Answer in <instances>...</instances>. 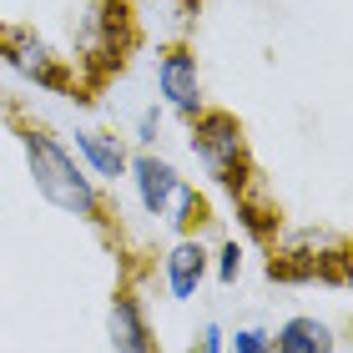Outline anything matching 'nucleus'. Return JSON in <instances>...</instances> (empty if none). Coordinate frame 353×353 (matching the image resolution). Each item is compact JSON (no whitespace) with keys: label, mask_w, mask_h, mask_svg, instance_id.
Returning a JSON list of instances; mask_svg holds the SVG:
<instances>
[{"label":"nucleus","mask_w":353,"mask_h":353,"mask_svg":"<svg viewBox=\"0 0 353 353\" xmlns=\"http://www.w3.org/2000/svg\"><path fill=\"white\" fill-rule=\"evenodd\" d=\"M21 147H26L30 182H36V192L46 202L61 207V212H71V217L101 222V192H96V176H86V167L76 162L46 126H26Z\"/></svg>","instance_id":"obj_1"},{"label":"nucleus","mask_w":353,"mask_h":353,"mask_svg":"<svg viewBox=\"0 0 353 353\" xmlns=\"http://www.w3.org/2000/svg\"><path fill=\"white\" fill-rule=\"evenodd\" d=\"M272 339V353H333V328L323 318H288Z\"/></svg>","instance_id":"obj_9"},{"label":"nucleus","mask_w":353,"mask_h":353,"mask_svg":"<svg viewBox=\"0 0 353 353\" xmlns=\"http://www.w3.org/2000/svg\"><path fill=\"white\" fill-rule=\"evenodd\" d=\"M126 176H132V187H137V202L147 207L152 217H162L167 212V202H172V192H176V167L167 162V157H157V152H137L132 162H126Z\"/></svg>","instance_id":"obj_5"},{"label":"nucleus","mask_w":353,"mask_h":353,"mask_svg":"<svg viewBox=\"0 0 353 353\" xmlns=\"http://www.w3.org/2000/svg\"><path fill=\"white\" fill-rule=\"evenodd\" d=\"M157 91H162V101L176 111L182 121L202 117V76H197V56L182 51V46H172V51H162V61H157Z\"/></svg>","instance_id":"obj_3"},{"label":"nucleus","mask_w":353,"mask_h":353,"mask_svg":"<svg viewBox=\"0 0 353 353\" xmlns=\"http://www.w3.org/2000/svg\"><path fill=\"white\" fill-rule=\"evenodd\" d=\"M157 137H162V111H157V106H147V111L137 117V141H141V147H152Z\"/></svg>","instance_id":"obj_13"},{"label":"nucleus","mask_w":353,"mask_h":353,"mask_svg":"<svg viewBox=\"0 0 353 353\" xmlns=\"http://www.w3.org/2000/svg\"><path fill=\"white\" fill-rule=\"evenodd\" d=\"M192 353H228V333H222L217 323H207L202 328V339H197V348Z\"/></svg>","instance_id":"obj_14"},{"label":"nucleus","mask_w":353,"mask_h":353,"mask_svg":"<svg viewBox=\"0 0 353 353\" xmlns=\"http://www.w3.org/2000/svg\"><path fill=\"white\" fill-rule=\"evenodd\" d=\"M228 353H272V339L263 328H237L228 339Z\"/></svg>","instance_id":"obj_11"},{"label":"nucleus","mask_w":353,"mask_h":353,"mask_svg":"<svg viewBox=\"0 0 353 353\" xmlns=\"http://www.w3.org/2000/svg\"><path fill=\"white\" fill-rule=\"evenodd\" d=\"M162 272H167V293L176 303L197 298V288L207 278V248L197 243V237H176V243L167 248V258H162Z\"/></svg>","instance_id":"obj_7"},{"label":"nucleus","mask_w":353,"mask_h":353,"mask_svg":"<svg viewBox=\"0 0 353 353\" xmlns=\"http://www.w3.org/2000/svg\"><path fill=\"white\" fill-rule=\"evenodd\" d=\"M192 152H197L202 172L212 176L217 187H243L248 182V141H243V126L237 117L228 111H202V117H192Z\"/></svg>","instance_id":"obj_2"},{"label":"nucleus","mask_w":353,"mask_h":353,"mask_svg":"<svg viewBox=\"0 0 353 353\" xmlns=\"http://www.w3.org/2000/svg\"><path fill=\"white\" fill-rule=\"evenodd\" d=\"M237 272H243V248H237V243H222V248H217V278H222V283H237Z\"/></svg>","instance_id":"obj_12"},{"label":"nucleus","mask_w":353,"mask_h":353,"mask_svg":"<svg viewBox=\"0 0 353 353\" xmlns=\"http://www.w3.org/2000/svg\"><path fill=\"white\" fill-rule=\"evenodd\" d=\"M0 46H6V61L21 76H30V81H41V86H56V91L71 86L66 66L51 56V46H46L41 36H30V30H0Z\"/></svg>","instance_id":"obj_4"},{"label":"nucleus","mask_w":353,"mask_h":353,"mask_svg":"<svg viewBox=\"0 0 353 353\" xmlns=\"http://www.w3.org/2000/svg\"><path fill=\"white\" fill-rule=\"evenodd\" d=\"M187 353H192V348H187Z\"/></svg>","instance_id":"obj_15"},{"label":"nucleus","mask_w":353,"mask_h":353,"mask_svg":"<svg viewBox=\"0 0 353 353\" xmlns=\"http://www.w3.org/2000/svg\"><path fill=\"white\" fill-rule=\"evenodd\" d=\"M176 232H187L192 222H202V197H197V187H187V182H176L172 192V202H167V212H162Z\"/></svg>","instance_id":"obj_10"},{"label":"nucleus","mask_w":353,"mask_h":353,"mask_svg":"<svg viewBox=\"0 0 353 353\" xmlns=\"http://www.w3.org/2000/svg\"><path fill=\"white\" fill-rule=\"evenodd\" d=\"M106 333H111V348H117V353H157L152 323H147V308H141L137 293H117V298H111Z\"/></svg>","instance_id":"obj_6"},{"label":"nucleus","mask_w":353,"mask_h":353,"mask_svg":"<svg viewBox=\"0 0 353 353\" xmlns=\"http://www.w3.org/2000/svg\"><path fill=\"white\" fill-rule=\"evenodd\" d=\"M76 152L86 157V167L96 172V176H126V147H121V137H111V132H96V126H86V132H76Z\"/></svg>","instance_id":"obj_8"}]
</instances>
